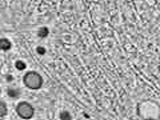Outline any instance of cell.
Wrapping results in <instances>:
<instances>
[{"label":"cell","mask_w":160,"mask_h":120,"mask_svg":"<svg viewBox=\"0 0 160 120\" xmlns=\"http://www.w3.org/2000/svg\"><path fill=\"white\" fill-rule=\"evenodd\" d=\"M39 36L40 38H46L47 36V35H48V29L46 28V27H43V28H40V31H39Z\"/></svg>","instance_id":"obj_5"},{"label":"cell","mask_w":160,"mask_h":120,"mask_svg":"<svg viewBox=\"0 0 160 120\" xmlns=\"http://www.w3.org/2000/svg\"><path fill=\"white\" fill-rule=\"evenodd\" d=\"M9 48H11V42L8 39H0V49L8 51Z\"/></svg>","instance_id":"obj_3"},{"label":"cell","mask_w":160,"mask_h":120,"mask_svg":"<svg viewBox=\"0 0 160 120\" xmlns=\"http://www.w3.org/2000/svg\"><path fill=\"white\" fill-rule=\"evenodd\" d=\"M38 52H39V53H44V52H46V49H44L43 47H39V48H38Z\"/></svg>","instance_id":"obj_9"},{"label":"cell","mask_w":160,"mask_h":120,"mask_svg":"<svg viewBox=\"0 0 160 120\" xmlns=\"http://www.w3.org/2000/svg\"><path fill=\"white\" fill-rule=\"evenodd\" d=\"M60 119H62V120H71V116H69L68 112H63L62 116H60Z\"/></svg>","instance_id":"obj_7"},{"label":"cell","mask_w":160,"mask_h":120,"mask_svg":"<svg viewBox=\"0 0 160 120\" xmlns=\"http://www.w3.org/2000/svg\"><path fill=\"white\" fill-rule=\"evenodd\" d=\"M24 84L29 89H39L43 86V79L38 72H27L24 76Z\"/></svg>","instance_id":"obj_1"},{"label":"cell","mask_w":160,"mask_h":120,"mask_svg":"<svg viewBox=\"0 0 160 120\" xmlns=\"http://www.w3.org/2000/svg\"><path fill=\"white\" fill-rule=\"evenodd\" d=\"M15 66H16L18 69H24V68H26V63H24V62H20V60H19V62H16V64H15Z\"/></svg>","instance_id":"obj_6"},{"label":"cell","mask_w":160,"mask_h":120,"mask_svg":"<svg viewBox=\"0 0 160 120\" xmlns=\"http://www.w3.org/2000/svg\"><path fill=\"white\" fill-rule=\"evenodd\" d=\"M8 93H9V96H13V98H15V96H18V95H19V93H18V89H9Z\"/></svg>","instance_id":"obj_8"},{"label":"cell","mask_w":160,"mask_h":120,"mask_svg":"<svg viewBox=\"0 0 160 120\" xmlns=\"http://www.w3.org/2000/svg\"><path fill=\"white\" fill-rule=\"evenodd\" d=\"M6 113H7V107H6V104H4L3 102H0V118L4 116Z\"/></svg>","instance_id":"obj_4"},{"label":"cell","mask_w":160,"mask_h":120,"mask_svg":"<svg viewBox=\"0 0 160 120\" xmlns=\"http://www.w3.org/2000/svg\"><path fill=\"white\" fill-rule=\"evenodd\" d=\"M16 112L20 118L23 119H31L33 116V108L29 103H26V102H22L18 104L16 107Z\"/></svg>","instance_id":"obj_2"}]
</instances>
